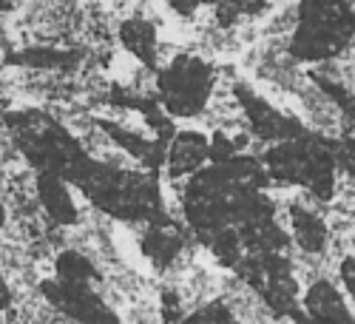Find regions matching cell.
Here are the masks:
<instances>
[{
	"label": "cell",
	"mask_w": 355,
	"mask_h": 324,
	"mask_svg": "<svg viewBox=\"0 0 355 324\" xmlns=\"http://www.w3.org/2000/svg\"><path fill=\"white\" fill-rule=\"evenodd\" d=\"M268 188L264 162L239 151L188 176L182 214L214 259L245 279L279 318L310 324L293 273V237L279 225Z\"/></svg>",
	"instance_id": "1"
},
{
	"label": "cell",
	"mask_w": 355,
	"mask_h": 324,
	"mask_svg": "<svg viewBox=\"0 0 355 324\" xmlns=\"http://www.w3.org/2000/svg\"><path fill=\"white\" fill-rule=\"evenodd\" d=\"M66 182L74 185L97 211L120 222H171L159 191V171H134L83 154L66 173Z\"/></svg>",
	"instance_id": "2"
},
{
	"label": "cell",
	"mask_w": 355,
	"mask_h": 324,
	"mask_svg": "<svg viewBox=\"0 0 355 324\" xmlns=\"http://www.w3.org/2000/svg\"><path fill=\"white\" fill-rule=\"evenodd\" d=\"M270 182L295 185L310 191L315 199L330 202L338 188V160L333 151V139H324L313 131L293 137L276 145H268L261 157Z\"/></svg>",
	"instance_id": "3"
},
{
	"label": "cell",
	"mask_w": 355,
	"mask_h": 324,
	"mask_svg": "<svg viewBox=\"0 0 355 324\" xmlns=\"http://www.w3.org/2000/svg\"><path fill=\"white\" fill-rule=\"evenodd\" d=\"M355 40V6L349 0H299L290 54L302 63H327Z\"/></svg>",
	"instance_id": "4"
},
{
	"label": "cell",
	"mask_w": 355,
	"mask_h": 324,
	"mask_svg": "<svg viewBox=\"0 0 355 324\" xmlns=\"http://www.w3.org/2000/svg\"><path fill=\"white\" fill-rule=\"evenodd\" d=\"M6 128L23 160L37 173H57L66 180L71 165L85 154L74 134L54 117L37 108H23L6 114Z\"/></svg>",
	"instance_id": "5"
},
{
	"label": "cell",
	"mask_w": 355,
	"mask_h": 324,
	"mask_svg": "<svg viewBox=\"0 0 355 324\" xmlns=\"http://www.w3.org/2000/svg\"><path fill=\"white\" fill-rule=\"evenodd\" d=\"M216 71L196 54H176L165 69H157V103L171 120H193L214 94Z\"/></svg>",
	"instance_id": "6"
},
{
	"label": "cell",
	"mask_w": 355,
	"mask_h": 324,
	"mask_svg": "<svg viewBox=\"0 0 355 324\" xmlns=\"http://www.w3.org/2000/svg\"><path fill=\"white\" fill-rule=\"evenodd\" d=\"M40 293L54 310L74 318L77 324H123L97 293L94 282H63L51 276L40 282Z\"/></svg>",
	"instance_id": "7"
},
{
	"label": "cell",
	"mask_w": 355,
	"mask_h": 324,
	"mask_svg": "<svg viewBox=\"0 0 355 324\" xmlns=\"http://www.w3.org/2000/svg\"><path fill=\"white\" fill-rule=\"evenodd\" d=\"M233 92H236V100H239V105H242L245 114H248L250 131H253L259 139L276 145V142H284V139H293V137L307 134V128H304L299 120H295V117L282 114L276 105H270L264 97H259L250 85L239 83V85L233 88Z\"/></svg>",
	"instance_id": "8"
},
{
	"label": "cell",
	"mask_w": 355,
	"mask_h": 324,
	"mask_svg": "<svg viewBox=\"0 0 355 324\" xmlns=\"http://www.w3.org/2000/svg\"><path fill=\"white\" fill-rule=\"evenodd\" d=\"M208 162H211V137H205L202 131H193V128L173 134L165 154L168 180H188V176L202 171Z\"/></svg>",
	"instance_id": "9"
},
{
	"label": "cell",
	"mask_w": 355,
	"mask_h": 324,
	"mask_svg": "<svg viewBox=\"0 0 355 324\" xmlns=\"http://www.w3.org/2000/svg\"><path fill=\"white\" fill-rule=\"evenodd\" d=\"M302 307L313 324H355L344 293L330 279H315L304 293Z\"/></svg>",
	"instance_id": "10"
},
{
	"label": "cell",
	"mask_w": 355,
	"mask_h": 324,
	"mask_svg": "<svg viewBox=\"0 0 355 324\" xmlns=\"http://www.w3.org/2000/svg\"><path fill=\"white\" fill-rule=\"evenodd\" d=\"M37 199L43 205V211L49 219L60 228H71L80 222L77 202L69 191V182L57 173H37Z\"/></svg>",
	"instance_id": "11"
},
{
	"label": "cell",
	"mask_w": 355,
	"mask_h": 324,
	"mask_svg": "<svg viewBox=\"0 0 355 324\" xmlns=\"http://www.w3.org/2000/svg\"><path fill=\"white\" fill-rule=\"evenodd\" d=\"M97 126L108 134V139L114 145H120L128 157L139 160L148 171L165 168V154H168L171 142H165V139H142L139 134H134V131H128L123 126H116V123H108V120H97Z\"/></svg>",
	"instance_id": "12"
},
{
	"label": "cell",
	"mask_w": 355,
	"mask_h": 324,
	"mask_svg": "<svg viewBox=\"0 0 355 324\" xmlns=\"http://www.w3.org/2000/svg\"><path fill=\"white\" fill-rule=\"evenodd\" d=\"M139 248H142V253L148 259L157 264V268H171L173 259L180 256V250L185 248L182 228L176 225L173 219L162 222V225H148V230L142 233V239H139Z\"/></svg>",
	"instance_id": "13"
},
{
	"label": "cell",
	"mask_w": 355,
	"mask_h": 324,
	"mask_svg": "<svg viewBox=\"0 0 355 324\" xmlns=\"http://www.w3.org/2000/svg\"><path fill=\"white\" fill-rule=\"evenodd\" d=\"M83 60L77 49H46V46H32V49H17L6 54L9 66H26L35 71H69Z\"/></svg>",
	"instance_id": "14"
},
{
	"label": "cell",
	"mask_w": 355,
	"mask_h": 324,
	"mask_svg": "<svg viewBox=\"0 0 355 324\" xmlns=\"http://www.w3.org/2000/svg\"><path fill=\"white\" fill-rule=\"evenodd\" d=\"M290 237L304 253L315 256V253L327 250L330 230H327V225H324V219L315 211L304 208V205H290Z\"/></svg>",
	"instance_id": "15"
},
{
	"label": "cell",
	"mask_w": 355,
	"mask_h": 324,
	"mask_svg": "<svg viewBox=\"0 0 355 324\" xmlns=\"http://www.w3.org/2000/svg\"><path fill=\"white\" fill-rule=\"evenodd\" d=\"M165 3L185 17L196 15L199 9H214L222 23H233V20L259 15L270 0H165Z\"/></svg>",
	"instance_id": "16"
},
{
	"label": "cell",
	"mask_w": 355,
	"mask_h": 324,
	"mask_svg": "<svg viewBox=\"0 0 355 324\" xmlns=\"http://www.w3.org/2000/svg\"><path fill=\"white\" fill-rule=\"evenodd\" d=\"M120 43L137 57V60L157 71V26L145 17H128L120 23Z\"/></svg>",
	"instance_id": "17"
},
{
	"label": "cell",
	"mask_w": 355,
	"mask_h": 324,
	"mask_svg": "<svg viewBox=\"0 0 355 324\" xmlns=\"http://www.w3.org/2000/svg\"><path fill=\"white\" fill-rule=\"evenodd\" d=\"M54 279L63 282H94L100 284V273L94 268V262L80 250H63L54 259Z\"/></svg>",
	"instance_id": "18"
},
{
	"label": "cell",
	"mask_w": 355,
	"mask_h": 324,
	"mask_svg": "<svg viewBox=\"0 0 355 324\" xmlns=\"http://www.w3.org/2000/svg\"><path fill=\"white\" fill-rule=\"evenodd\" d=\"M180 324H242V321L233 316V310L225 302L216 299V302H208V305L191 310L188 316H182Z\"/></svg>",
	"instance_id": "19"
},
{
	"label": "cell",
	"mask_w": 355,
	"mask_h": 324,
	"mask_svg": "<svg viewBox=\"0 0 355 324\" xmlns=\"http://www.w3.org/2000/svg\"><path fill=\"white\" fill-rule=\"evenodd\" d=\"M338 279H341L344 290L349 293V299L355 302V259H352V256L341 259V268H338Z\"/></svg>",
	"instance_id": "20"
},
{
	"label": "cell",
	"mask_w": 355,
	"mask_h": 324,
	"mask_svg": "<svg viewBox=\"0 0 355 324\" xmlns=\"http://www.w3.org/2000/svg\"><path fill=\"white\" fill-rule=\"evenodd\" d=\"M12 302H15V296H12V287H9V282L0 276V310H9L12 307Z\"/></svg>",
	"instance_id": "21"
},
{
	"label": "cell",
	"mask_w": 355,
	"mask_h": 324,
	"mask_svg": "<svg viewBox=\"0 0 355 324\" xmlns=\"http://www.w3.org/2000/svg\"><path fill=\"white\" fill-rule=\"evenodd\" d=\"M12 9H15L12 0H0V12H12Z\"/></svg>",
	"instance_id": "22"
},
{
	"label": "cell",
	"mask_w": 355,
	"mask_h": 324,
	"mask_svg": "<svg viewBox=\"0 0 355 324\" xmlns=\"http://www.w3.org/2000/svg\"><path fill=\"white\" fill-rule=\"evenodd\" d=\"M6 225V208H3V202H0V228Z\"/></svg>",
	"instance_id": "23"
},
{
	"label": "cell",
	"mask_w": 355,
	"mask_h": 324,
	"mask_svg": "<svg viewBox=\"0 0 355 324\" xmlns=\"http://www.w3.org/2000/svg\"><path fill=\"white\" fill-rule=\"evenodd\" d=\"M0 43H3V28H0Z\"/></svg>",
	"instance_id": "24"
}]
</instances>
